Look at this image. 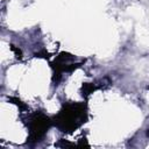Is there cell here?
Returning a JSON list of instances; mask_svg holds the SVG:
<instances>
[{"label": "cell", "mask_w": 149, "mask_h": 149, "mask_svg": "<svg viewBox=\"0 0 149 149\" xmlns=\"http://www.w3.org/2000/svg\"><path fill=\"white\" fill-rule=\"evenodd\" d=\"M50 123V119L42 113H35L34 115H31V118L29 119V141H40L49 129Z\"/></svg>", "instance_id": "2"}, {"label": "cell", "mask_w": 149, "mask_h": 149, "mask_svg": "<svg viewBox=\"0 0 149 149\" xmlns=\"http://www.w3.org/2000/svg\"><path fill=\"white\" fill-rule=\"evenodd\" d=\"M148 135H149V129H148Z\"/></svg>", "instance_id": "3"}, {"label": "cell", "mask_w": 149, "mask_h": 149, "mask_svg": "<svg viewBox=\"0 0 149 149\" xmlns=\"http://www.w3.org/2000/svg\"><path fill=\"white\" fill-rule=\"evenodd\" d=\"M87 119L84 104H68L55 116V125L62 132L71 133L80 127Z\"/></svg>", "instance_id": "1"}]
</instances>
